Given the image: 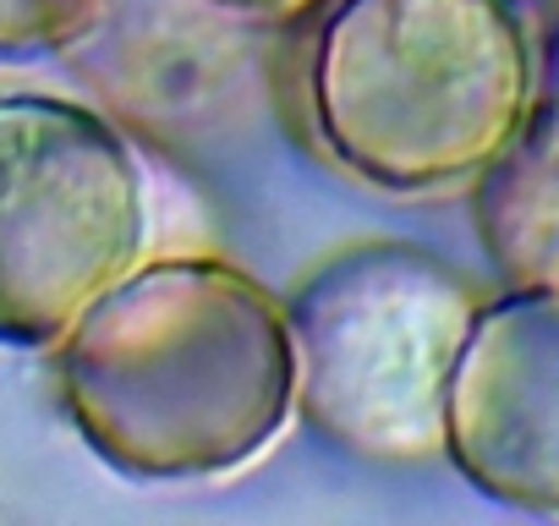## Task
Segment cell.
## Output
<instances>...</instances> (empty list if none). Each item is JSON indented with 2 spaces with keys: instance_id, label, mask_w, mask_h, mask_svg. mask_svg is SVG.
<instances>
[{
  "instance_id": "cell-8",
  "label": "cell",
  "mask_w": 559,
  "mask_h": 526,
  "mask_svg": "<svg viewBox=\"0 0 559 526\" xmlns=\"http://www.w3.org/2000/svg\"><path fill=\"white\" fill-rule=\"evenodd\" d=\"M209 7H225V12H292V7H308V0H209Z\"/></svg>"
},
{
  "instance_id": "cell-6",
  "label": "cell",
  "mask_w": 559,
  "mask_h": 526,
  "mask_svg": "<svg viewBox=\"0 0 559 526\" xmlns=\"http://www.w3.org/2000/svg\"><path fill=\"white\" fill-rule=\"evenodd\" d=\"M472 225L504 286L559 291V105L532 110L472 181Z\"/></svg>"
},
{
  "instance_id": "cell-7",
  "label": "cell",
  "mask_w": 559,
  "mask_h": 526,
  "mask_svg": "<svg viewBox=\"0 0 559 526\" xmlns=\"http://www.w3.org/2000/svg\"><path fill=\"white\" fill-rule=\"evenodd\" d=\"M116 0H0V61H39L88 45Z\"/></svg>"
},
{
  "instance_id": "cell-3",
  "label": "cell",
  "mask_w": 559,
  "mask_h": 526,
  "mask_svg": "<svg viewBox=\"0 0 559 526\" xmlns=\"http://www.w3.org/2000/svg\"><path fill=\"white\" fill-rule=\"evenodd\" d=\"M477 308V286L417 241L341 247L286 297L302 422L362 461L433 455Z\"/></svg>"
},
{
  "instance_id": "cell-1",
  "label": "cell",
  "mask_w": 559,
  "mask_h": 526,
  "mask_svg": "<svg viewBox=\"0 0 559 526\" xmlns=\"http://www.w3.org/2000/svg\"><path fill=\"white\" fill-rule=\"evenodd\" d=\"M56 390L121 477H236L297 411L286 302L230 258H138L56 340Z\"/></svg>"
},
{
  "instance_id": "cell-5",
  "label": "cell",
  "mask_w": 559,
  "mask_h": 526,
  "mask_svg": "<svg viewBox=\"0 0 559 526\" xmlns=\"http://www.w3.org/2000/svg\"><path fill=\"white\" fill-rule=\"evenodd\" d=\"M450 466L493 504L559 515V291L483 302L444 390Z\"/></svg>"
},
{
  "instance_id": "cell-4",
  "label": "cell",
  "mask_w": 559,
  "mask_h": 526,
  "mask_svg": "<svg viewBox=\"0 0 559 526\" xmlns=\"http://www.w3.org/2000/svg\"><path fill=\"white\" fill-rule=\"evenodd\" d=\"M143 247L132 143L88 105L0 94V346H56Z\"/></svg>"
},
{
  "instance_id": "cell-2",
  "label": "cell",
  "mask_w": 559,
  "mask_h": 526,
  "mask_svg": "<svg viewBox=\"0 0 559 526\" xmlns=\"http://www.w3.org/2000/svg\"><path fill=\"white\" fill-rule=\"evenodd\" d=\"M532 88L515 0H330L302 50L313 143L395 198L477 181L526 127Z\"/></svg>"
}]
</instances>
